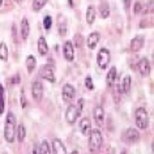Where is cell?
Listing matches in <instances>:
<instances>
[{"instance_id": "cell-1", "label": "cell", "mask_w": 154, "mask_h": 154, "mask_svg": "<svg viewBox=\"0 0 154 154\" xmlns=\"http://www.w3.org/2000/svg\"><path fill=\"white\" fill-rule=\"evenodd\" d=\"M16 129H17V123L16 116L12 111L7 114L5 123H4V138L7 142H13L14 136H16Z\"/></svg>"}, {"instance_id": "cell-2", "label": "cell", "mask_w": 154, "mask_h": 154, "mask_svg": "<svg viewBox=\"0 0 154 154\" xmlns=\"http://www.w3.org/2000/svg\"><path fill=\"white\" fill-rule=\"evenodd\" d=\"M89 133H90L89 149H90L91 153H95V152H98V150L102 148V144H103L102 133H101V131H99V129H91Z\"/></svg>"}, {"instance_id": "cell-3", "label": "cell", "mask_w": 154, "mask_h": 154, "mask_svg": "<svg viewBox=\"0 0 154 154\" xmlns=\"http://www.w3.org/2000/svg\"><path fill=\"white\" fill-rule=\"evenodd\" d=\"M134 123L138 129H146L149 125V114L144 107H138L134 112Z\"/></svg>"}, {"instance_id": "cell-4", "label": "cell", "mask_w": 154, "mask_h": 154, "mask_svg": "<svg viewBox=\"0 0 154 154\" xmlns=\"http://www.w3.org/2000/svg\"><path fill=\"white\" fill-rule=\"evenodd\" d=\"M110 60H111V54H110V50H107L106 47H103L99 50L98 55H97V63L99 65L101 69H106L107 65L110 64Z\"/></svg>"}, {"instance_id": "cell-5", "label": "cell", "mask_w": 154, "mask_h": 154, "mask_svg": "<svg viewBox=\"0 0 154 154\" xmlns=\"http://www.w3.org/2000/svg\"><path fill=\"white\" fill-rule=\"evenodd\" d=\"M32 95L35 102H41L43 98V85L39 80H35L32 84Z\"/></svg>"}, {"instance_id": "cell-6", "label": "cell", "mask_w": 154, "mask_h": 154, "mask_svg": "<svg viewBox=\"0 0 154 154\" xmlns=\"http://www.w3.org/2000/svg\"><path fill=\"white\" fill-rule=\"evenodd\" d=\"M39 76L42 77V79H45L46 81H48V82H51V84L55 82V73H54V67H52V65H50V64H46V65H43V67L41 68Z\"/></svg>"}, {"instance_id": "cell-7", "label": "cell", "mask_w": 154, "mask_h": 154, "mask_svg": "<svg viewBox=\"0 0 154 154\" xmlns=\"http://www.w3.org/2000/svg\"><path fill=\"white\" fill-rule=\"evenodd\" d=\"M79 110H77V106L76 105H71L68 107L67 110H65V120H67V123H69V124H75L77 118L80 116Z\"/></svg>"}, {"instance_id": "cell-8", "label": "cell", "mask_w": 154, "mask_h": 154, "mask_svg": "<svg viewBox=\"0 0 154 154\" xmlns=\"http://www.w3.org/2000/svg\"><path fill=\"white\" fill-rule=\"evenodd\" d=\"M123 140L124 142H128V144H134L140 140V133L136 128H128L125 131V133L123 134Z\"/></svg>"}, {"instance_id": "cell-9", "label": "cell", "mask_w": 154, "mask_h": 154, "mask_svg": "<svg viewBox=\"0 0 154 154\" xmlns=\"http://www.w3.org/2000/svg\"><path fill=\"white\" fill-rule=\"evenodd\" d=\"M76 95V89L75 86L71 85V84H65L63 86V90H61V97H63L64 102H71Z\"/></svg>"}, {"instance_id": "cell-10", "label": "cell", "mask_w": 154, "mask_h": 154, "mask_svg": "<svg viewBox=\"0 0 154 154\" xmlns=\"http://www.w3.org/2000/svg\"><path fill=\"white\" fill-rule=\"evenodd\" d=\"M73 47H75V46H73L71 41H67L63 46V56L67 61H72L75 59V48Z\"/></svg>"}, {"instance_id": "cell-11", "label": "cell", "mask_w": 154, "mask_h": 154, "mask_svg": "<svg viewBox=\"0 0 154 154\" xmlns=\"http://www.w3.org/2000/svg\"><path fill=\"white\" fill-rule=\"evenodd\" d=\"M150 71H152V67H150V61L146 59V57H142L138 61V72L142 77H148L150 75Z\"/></svg>"}, {"instance_id": "cell-12", "label": "cell", "mask_w": 154, "mask_h": 154, "mask_svg": "<svg viewBox=\"0 0 154 154\" xmlns=\"http://www.w3.org/2000/svg\"><path fill=\"white\" fill-rule=\"evenodd\" d=\"M99 39H101V34H99L98 32L90 33L89 37L86 38V45H88V47H89L90 50H94L95 47H97V45L99 43Z\"/></svg>"}, {"instance_id": "cell-13", "label": "cell", "mask_w": 154, "mask_h": 154, "mask_svg": "<svg viewBox=\"0 0 154 154\" xmlns=\"http://www.w3.org/2000/svg\"><path fill=\"white\" fill-rule=\"evenodd\" d=\"M144 37L142 35H137L134 37L132 41H131V51L133 52H138L140 50L144 47Z\"/></svg>"}, {"instance_id": "cell-14", "label": "cell", "mask_w": 154, "mask_h": 154, "mask_svg": "<svg viewBox=\"0 0 154 154\" xmlns=\"http://www.w3.org/2000/svg\"><path fill=\"white\" fill-rule=\"evenodd\" d=\"M51 152L55 153V154H67V148H65V145L59 140V138H54Z\"/></svg>"}, {"instance_id": "cell-15", "label": "cell", "mask_w": 154, "mask_h": 154, "mask_svg": "<svg viewBox=\"0 0 154 154\" xmlns=\"http://www.w3.org/2000/svg\"><path fill=\"white\" fill-rule=\"evenodd\" d=\"M118 80V71L115 67H111L110 71L107 72V76H106V84L109 88H112L115 81Z\"/></svg>"}, {"instance_id": "cell-16", "label": "cell", "mask_w": 154, "mask_h": 154, "mask_svg": "<svg viewBox=\"0 0 154 154\" xmlns=\"http://www.w3.org/2000/svg\"><path fill=\"white\" fill-rule=\"evenodd\" d=\"M93 118H94V120L97 124H103V122H105V110L102 109L101 106H97V107H94V110H93Z\"/></svg>"}, {"instance_id": "cell-17", "label": "cell", "mask_w": 154, "mask_h": 154, "mask_svg": "<svg viewBox=\"0 0 154 154\" xmlns=\"http://www.w3.org/2000/svg\"><path fill=\"white\" fill-rule=\"evenodd\" d=\"M29 33H30V25H29V21L28 18L24 17L21 20V26H20V34H21V38L24 41L28 39L29 37Z\"/></svg>"}, {"instance_id": "cell-18", "label": "cell", "mask_w": 154, "mask_h": 154, "mask_svg": "<svg viewBox=\"0 0 154 154\" xmlns=\"http://www.w3.org/2000/svg\"><path fill=\"white\" fill-rule=\"evenodd\" d=\"M57 33L60 37H64L67 34V20L61 14L57 17Z\"/></svg>"}, {"instance_id": "cell-19", "label": "cell", "mask_w": 154, "mask_h": 154, "mask_svg": "<svg viewBox=\"0 0 154 154\" xmlns=\"http://www.w3.org/2000/svg\"><path fill=\"white\" fill-rule=\"evenodd\" d=\"M80 131H81V133L84 136L89 134V132L91 131V122L89 118H84L81 120V123H80Z\"/></svg>"}, {"instance_id": "cell-20", "label": "cell", "mask_w": 154, "mask_h": 154, "mask_svg": "<svg viewBox=\"0 0 154 154\" xmlns=\"http://www.w3.org/2000/svg\"><path fill=\"white\" fill-rule=\"evenodd\" d=\"M38 52L42 56L47 55V52H48V45L45 37H39V39H38Z\"/></svg>"}, {"instance_id": "cell-21", "label": "cell", "mask_w": 154, "mask_h": 154, "mask_svg": "<svg viewBox=\"0 0 154 154\" xmlns=\"http://www.w3.org/2000/svg\"><path fill=\"white\" fill-rule=\"evenodd\" d=\"M95 17H97V13H95V8L93 5H89L86 9V22L89 25H93L95 21Z\"/></svg>"}, {"instance_id": "cell-22", "label": "cell", "mask_w": 154, "mask_h": 154, "mask_svg": "<svg viewBox=\"0 0 154 154\" xmlns=\"http://www.w3.org/2000/svg\"><path fill=\"white\" fill-rule=\"evenodd\" d=\"M35 67H37V59L33 55H29L26 57V69H28V73H33Z\"/></svg>"}, {"instance_id": "cell-23", "label": "cell", "mask_w": 154, "mask_h": 154, "mask_svg": "<svg viewBox=\"0 0 154 154\" xmlns=\"http://www.w3.org/2000/svg\"><path fill=\"white\" fill-rule=\"evenodd\" d=\"M131 76H125L124 79H123V81H122V85H120V93L122 94H127L129 91L131 89Z\"/></svg>"}, {"instance_id": "cell-24", "label": "cell", "mask_w": 154, "mask_h": 154, "mask_svg": "<svg viewBox=\"0 0 154 154\" xmlns=\"http://www.w3.org/2000/svg\"><path fill=\"white\" fill-rule=\"evenodd\" d=\"M16 132H17V140H18V142H24L25 137H26V128H25L24 123H21V124L17 125Z\"/></svg>"}, {"instance_id": "cell-25", "label": "cell", "mask_w": 154, "mask_h": 154, "mask_svg": "<svg viewBox=\"0 0 154 154\" xmlns=\"http://www.w3.org/2000/svg\"><path fill=\"white\" fill-rule=\"evenodd\" d=\"M99 13H101L102 18H109L110 17V7L107 3L103 2L101 5H99Z\"/></svg>"}, {"instance_id": "cell-26", "label": "cell", "mask_w": 154, "mask_h": 154, "mask_svg": "<svg viewBox=\"0 0 154 154\" xmlns=\"http://www.w3.org/2000/svg\"><path fill=\"white\" fill-rule=\"evenodd\" d=\"M0 60L7 61L8 60V47L4 42H0Z\"/></svg>"}, {"instance_id": "cell-27", "label": "cell", "mask_w": 154, "mask_h": 154, "mask_svg": "<svg viewBox=\"0 0 154 154\" xmlns=\"http://www.w3.org/2000/svg\"><path fill=\"white\" fill-rule=\"evenodd\" d=\"M4 95H5V91H4V88L0 84V115H3L5 110V101H4Z\"/></svg>"}, {"instance_id": "cell-28", "label": "cell", "mask_w": 154, "mask_h": 154, "mask_svg": "<svg viewBox=\"0 0 154 154\" xmlns=\"http://www.w3.org/2000/svg\"><path fill=\"white\" fill-rule=\"evenodd\" d=\"M38 153H41V154H48V153H51V148H50V145H48V142L43 140L41 142V145H39V148H38Z\"/></svg>"}, {"instance_id": "cell-29", "label": "cell", "mask_w": 154, "mask_h": 154, "mask_svg": "<svg viewBox=\"0 0 154 154\" xmlns=\"http://www.w3.org/2000/svg\"><path fill=\"white\" fill-rule=\"evenodd\" d=\"M48 0H33V9L38 12V11H41L43 7L47 4Z\"/></svg>"}, {"instance_id": "cell-30", "label": "cell", "mask_w": 154, "mask_h": 154, "mask_svg": "<svg viewBox=\"0 0 154 154\" xmlns=\"http://www.w3.org/2000/svg\"><path fill=\"white\" fill-rule=\"evenodd\" d=\"M43 26H45L46 30L51 29V26H52V17L51 16H46L43 18Z\"/></svg>"}, {"instance_id": "cell-31", "label": "cell", "mask_w": 154, "mask_h": 154, "mask_svg": "<svg viewBox=\"0 0 154 154\" xmlns=\"http://www.w3.org/2000/svg\"><path fill=\"white\" fill-rule=\"evenodd\" d=\"M85 86H86V89H89V90H93V89H94L93 80H91L90 76H88L86 79H85Z\"/></svg>"}, {"instance_id": "cell-32", "label": "cell", "mask_w": 154, "mask_h": 154, "mask_svg": "<svg viewBox=\"0 0 154 154\" xmlns=\"http://www.w3.org/2000/svg\"><path fill=\"white\" fill-rule=\"evenodd\" d=\"M81 45H82V37L80 35V34H76L75 35V45L73 46H76V47H81Z\"/></svg>"}, {"instance_id": "cell-33", "label": "cell", "mask_w": 154, "mask_h": 154, "mask_svg": "<svg viewBox=\"0 0 154 154\" xmlns=\"http://www.w3.org/2000/svg\"><path fill=\"white\" fill-rule=\"evenodd\" d=\"M141 11H142V4H141L140 2H136V3H134L133 13H134V14H138V13H141Z\"/></svg>"}, {"instance_id": "cell-34", "label": "cell", "mask_w": 154, "mask_h": 154, "mask_svg": "<svg viewBox=\"0 0 154 154\" xmlns=\"http://www.w3.org/2000/svg\"><path fill=\"white\" fill-rule=\"evenodd\" d=\"M76 106H77V110H79V112L81 114L82 112V110H84V99H79V102L76 103Z\"/></svg>"}, {"instance_id": "cell-35", "label": "cell", "mask_w": 154, "mask_h": 154, "mask_svg": "<svg viewBox=\"0 0 154 154\" xmlns=\"http://www.w3.org/2000/svg\"><path fill=\"white\" fill-rule=\"evenodd\" d=\"M123 5H124V9L128 12L131 8V0H123Z\"/></svg>"}, {"instance_id": "cell-36", "label": "cell", "mask_w": 154, "mask_h": 154, "mask_svg": "<svg viewBox=\"0 0 154 154\" xmlns=\"http://www.w3.org/2000/svg\"><path fill=\"white\" fill-rule=\"evenodd\" d=\"M21 106H22V109H25L26 107V98H25L24 94L21 95Z\"/></svg>"}, {"instance_id": "cell-37", "label": "cell", "mask_w": 154, "mask_h": 154, "mask_svg": "<svg viewBox=\"0 0 154 154\" xmlns=\"http://www.w3.org/2000/svg\"><path fill=\"white\" fill-rule=\"evenodd\" d=\"M18 81H20V76L16 75V76H14V79H12V82H13V84H17Z\"/></svg>"}, {"instance_id": "cell-38", "label": "cell", "mask_w": 154, "mask_h": 154, "mask_svg": "<svg viewBox=\"0 0 154 154\" xmlns=\"http://www.w3.org/2000/svg\"><path fill=\"white\" fill-rule=\"evenodd\" d=\"M68 3H69V5L73 7V0H68Z\"/></svg>"}, {"instance_id": "cell-39", "label": "cell", "mask_w": 154, "mask_h": 154, "mask_svg": "<svg viewBox=\"0 0 154 154\" xmlns=\"http://www.w3.org/2000/svg\"><path fill=\"white\" fill-rule=\"evenodd\" d=\"M2 4H3V0H0V7H2Z\"/></svg>"}, {"instance_id": "cell-40", "label": "cell", "mask_w": 154, "mask_h": 154, "mask_svg": "<svg viewBox=\"0 0 154 154\" xmlns=\"http://www.w3.org/2000/svg\"><path fill=\"white\" fill-rule=\"evenodd\" d=\"M14 2H17V3H20V2H22V0H14Z\"/></svg>"}]
</instances>
